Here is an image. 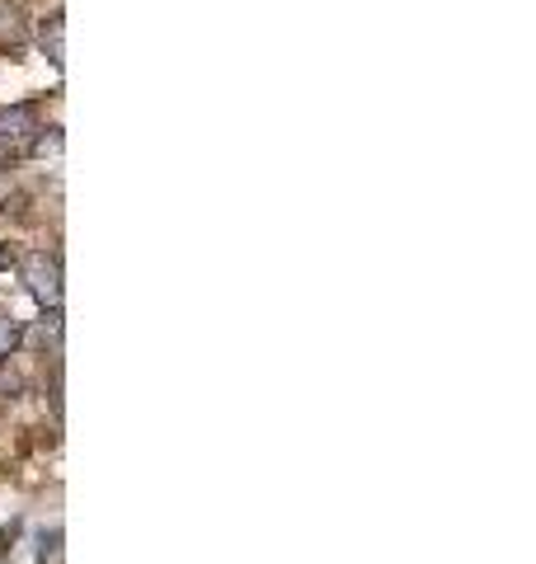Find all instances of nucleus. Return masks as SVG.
Segmentation results:
<instances>
[{
    "label": "nucleus",
    "instance_id": "nucleus-4",
    "mask_svg": "<svg viewBox=\"0 0 536 564\" xmlns=\"http://www.w3.org/2000/svg\"><path fill=\"white\" fill-rule=\"evenodd\" d=\"M20 344H24V325L14 315H0V362H10Z\"/></svg>",
    "mask_w": 536,
    "mask_h": 564
},
{
    "label": "nucleus",
    "instance_id": "nucleus-2",
    "mask_svg": "<svg viewBox=\"0 0 536 564\" xmlns=\"http://www.w3.org/2000/svg\"><path fill=\"white\" fill-rule=\"evenodd\" d=\"M39 132V113L29 104H14V109H0V141H24Z\"/></svg>",
    "mask_w": 536,
    "mask_h": 564
},
{
    "label": "nucleus",
    "instance_id": "nucleus-1",
    "mask_svg": "<svg viewBox=\"0 0 536 564\" xmlns=\"http://www.w3.org/2000/svg\"><path fill=\"white\" fill-rule=\"evenodd\" d=\"M24 282H29V296L47 315L62 311V263L52 259V254H29L24 259Z\"/></svg>",
    "mask_w": 536,
    "mask_h": 564
},
{
    "label": "nucleus",
    "instance_id": "nucleus-3",
    "mask_svg": "<svg viewBox=\"0 0 536 564\" xmlns=\"http://www.w3.org/2000/svg\"><path fill=\"white\" fill-rule=\"evenodd\" d=\"M43 52H47L52 66L66 62V29H62V14H52V20L43 24Z\"/></svg>",
    "mask_w": 536,
    "mask_h": 564
},
{
    "label": "nucleus",
    "instance_id": "nucleus-5",
    "mask_svg": "<svg viewBox=\"0 0 536 564\" xmlns=\"http://www.w3.org/2000/svg\"><path fill=\"white\" fill-rule=\"evenodd\" d=\"M33 155H39V161H47V155H62V132L52 128L47 137H39V141H33Z\"/></svg>",
    "mask_w": 536,
    "mask_h": 564
}]
</instances>
